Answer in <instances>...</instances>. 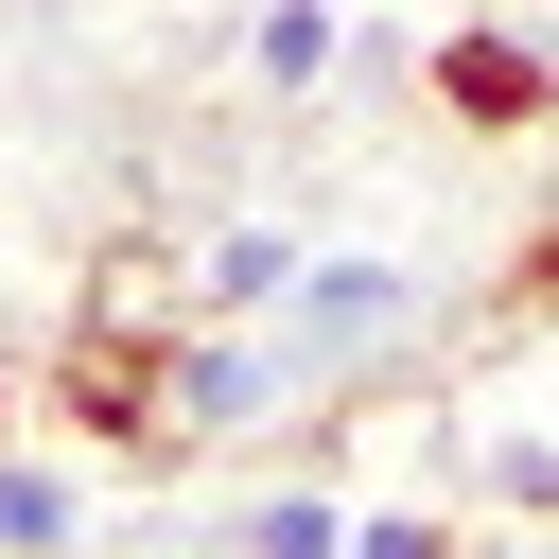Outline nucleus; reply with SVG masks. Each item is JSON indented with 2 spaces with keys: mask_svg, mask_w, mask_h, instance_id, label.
<instances>
[{
  "mask_svg": "<svg viewBox=\"0 0 559 559\" xmlns=\"http://www.w3.org/2000/svg\"><path fill=\"white\" fill-rule=\"evenodd\" d=\"M402 349H419V262H367V245L297 262V297H280V367H297V402H384Z\"/></svg>",
  "mask_w": 559,
  "mask_h": 559,
  "instance_id": "2",
  "label": "nucleus"
},
{
  "mask_svg": "<svg viewBox=\"0 0 559 559\" xmlns=\"http://www.w3.org/2000/svg\"><path fill=\"white\" fill-rule=\"evenodd\" d=\"M157 262H105L87 297H70V332H52V367H35V419L52 437H87V454H175V297H140Z\"/></svg>",
  "mask_w": 559,
  "mask_h": 559,
  "instance_id": "1",
  "label": "nucleus"
},
{
  "mask_svg": "<svg viewBox=\"0 0 559 559\" xmlns=\"http://www.w3.org/2000/svg\"><path fill=\"white\" fill-rule=\"evenodd\" d=\"M70 524H87V489H70L52 454H17V437H0V542H70Z\"/></svg>",
  "mask_w": 559,
  "mask_h": 559,
  "instance_id": "6",
  "label": "nucleus"
},
{
  "mask_svg": "<svg viewBox=\"0 0 559 559\" xmlns=\"http://www.w3.org/2000/svg\"><path fill=\"white\" fill-rule=\"evenodd\" d=\"M297 262H314L297 227H210V245H192V280H175V314H280V297H297Z\"/></svg>",
  "mask_w": 559,
  "mask_h": 559,
  "instance_id": "4",
  "label": "nucleus"
},
{
  "mask_svg": "<svg viewBox=\"0 0 559 559\" xmlns=\"http://www.w3.org/2000/svg\"><path fill=\"white\" fill-rule=\"evenodd\" d=\"M17 402H35V384H17V367H0V437H17Z\"/></svg>",
  "mask_w": 559,
  "mask_h": 559,
  "instance_id": "10",
  "label": "nucleus"
},
{
  "mask_svg": "<svg viewBox=\"0 0 559 559\" xmlns=\"http://www.w3.org/2000/svg\"><path fill=\"white\" fill-rule=\"evenodd\" d=\"M419 87H437V122H472V140H542V122H559V52L507 35V17H454V35L419 52Z\"/></svg>",
  "mask_w": 559,
  "mask_h": 559,
  "instance_id": "3",
  "label": "nucleus"
},
{
  "mask_svg": "<svg viewBox=\"0 0 559 559\" xmlns=\"http://www.w3.org/2000/svg\"><path fill=\"white\" fill-rule=\"evenodd\" d=\"M472 472H489V507H524V524H559V454H542V437H489Z\"/></svg>",
  "mask_w": 559,
  "mask_h": 559,
  "instance_id": "9",
  "label": "nucleus"
},
{
  "mask_svg": "<svg viewBox=\"0 0 559 559\" xmlns=\"http://www.w3.org/2000/svg\"><path fill=\"white\" fill-rule=\"evenodd\" d=\"M245 542H262V559H314V542H349V507H332V489H262Z\"/></svg>",
  "mask_w": 559,
  "mask_h": 559,
  "instance_id": "8",
  "label": "nucleus"
},
{
  "mask_svg": "<svg viewBox=\"0 0 559 559\" xmlns=\"http://www.w3.org/2000/svg\"><path fill=\"white\" fill-rule=\"evenodd\" d=\"M245 70L297 105V87H332V70H349V17H332V0H262V17H245Z\"/></svg>",
  "mask_w": 559,
  "mask_h": 559,
  "instance_id": "5",
  "label": "nucleus"
},
{
  "mask_svg": "<svg viewBox=\"0 0 559 559\" xmlns=\"http://www.w3.org/2000/svg\"><path fill=\"white\" fill-rule=\"evenodd\" d=\"M489 314H507V332H559V210H542V227L507 245V280H489Z\"/></svg>",
  "mask_w": 559,
  "mask_h": 559,
  "instance_id": "7",
  "label": "nucleus"
}]
</instances>
